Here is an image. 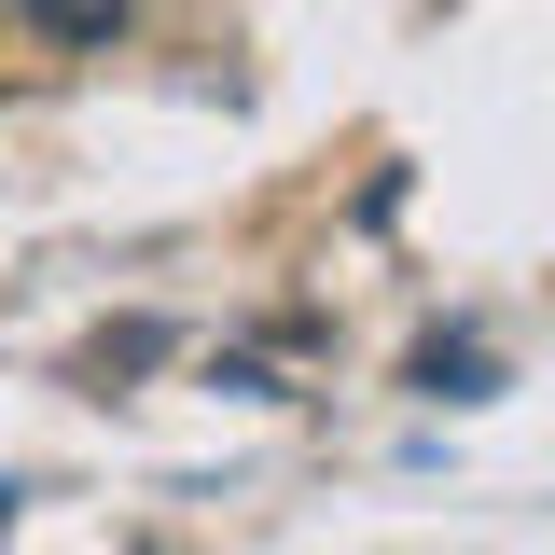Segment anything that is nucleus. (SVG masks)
Wrapping results in <instances>:
<instances>
[{"label":"nucleus","instance_id":"f257e3e1","mask_svg":"<svg viewBox=\"0 0 555 555\" xmlns=\"http://www.w3.org/2000/svg\"><path fill=\"white\" fill-rule=\"evenodd\" d=\"M28 28H56V42H112L126 28V0H14Z\"/></svg>","mask_w":555,"mask_h":555}]
</instances>
